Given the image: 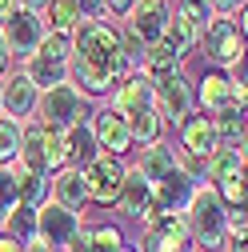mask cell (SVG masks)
I'll list each match as a JSON object with an SVG mask.
<instances>
[{
  "label": "cell",
  "mask_w": 248,
  "mask_h": 252,
  "mask_svg": "<svg viewBox=\"0 0 248 252\" xmlns=\"http://www.w3.org/2000/svg\"><path fill=\"white\" fill-rule=\"evenodd\" d=\"M120 116H132L140 108H152V80L144 72H132V76H124L112 92V100H108Z\"/></svg>",
  "instance_id": "ac0fdd59"
},
{
  "label": "cell",
  "mask_w": 248,
  "mask_h": 252,
  "mask_svg": "<svg viewBox=\"0 0 248 252\" xmlns=\"http://www.w3.org/2000/svg\"><path fill=\"white\" fill-rule=\"evenodd\" d=\"M136 252H192L188 228H184V216L176 212H152L144 220V236L140 244H132Z\"/></svg>",
  "instance_id": "8992f818"
},
{
  "label": "cell",
  "mask_w": 248,
  "mask_h": 252,
  "mask_svg": "<svg viewBox=\"0 0 248 252\" xmlns=\"http://www.w3.org/2000/svg\"><path fill=\"white\" fill-rule=\"evenodd\" d=\"M196 180H188L180 168H172L164 180H156L152 184V204H156L160 212H176V216H184V208H188V200L196 196Z\"/></svg>",
  "instance_id": "5bb4252c"
},
{
  "label": "cell",
  "mask_w": 248,
  "mask_h": 252,
  "mask_svg": "<svg viewBox=\"0 0 248 252\" xmlns=\"http://www.w3.org/2000/svg\"><path fill=\"white\" fill-rule=\"evenodd\" d=\"M20 76L32 84L36 92H48V88H56V84H68V64H56V60H44V56H28V60H20Z\"/></svg>",
  "instance_id": "44dd1931"
},
{
  "label": "cell",
  "mask_w": 248,
  "mask_h": 252,
  "mask_svg": "<svg viewBox=\"0 0 248 252\" xmlns=\"http://www.w3.org/2000/svg\"><path fill=\"white\" fill-rule=\"evenodd\" d=\"M208 4H212L216 16H236V12L244 8V0H208Z\"/></svg>",
  "instance_id": "d590c367"
},
{
  "label": "cell",
  "mask_w": 248,
  "mask_h": 252,
  "mask_svg": "<svg viewBox=\"0 0 248 252\" xmlns=\"http://www.w3.org/2000/svg\"><path fill=\"white\" fill-rule=\"evenodd\" d=\"M36 56L56 60V64H68V56H72V32H44Z\"/></svg>",
  "instance_id": "4dcf8cb0"
},
{
  "label": "cell",
  "mask_w": 248,
  "mask_h": 252,
  "mask_svg": "<svg viewBox=\"0 0 248 252\" xmlns=\"http://www.w3.org/2000/svg\"><path fill=\"white\" fill-rule=\"evenodd\" d=\"M152 108L160 112L164 124H180L196 112V100H192V80L184 72H168V76H156L152 80Z\"/></svg>",
  "instance_id": "277c9868"
},
{
  "label": "cell",
  "mask_w": 248,
  "mask_h": 252,
  "mask_svg": "<svg viewBox=\"0 0 248 252\" xmlns=\"http://www.w3.org/2000/svg\"><path fill=\"white\" fill-rule=\"evenodd\" d=\"M120 252H136V248H132V244H124V248H120Z\"/></svg>",
  "instance_id": "60d3db41"
},
{
  "label": "cell",
  "mask_w": 248,
  "mask_h": 252,
  "mask_svg": "<svg viewBox=\"0 0 248 252\" xmlns=\"http://www.w3.org/2000/svg\"><path fill=\"white\" fill-rule=\"evenodd\" d=\"M148 80H156V76H168V72H184V60L164 44V40H156V44H148L144 48V68H140Z\"/></svg>",
  "instance_id": "484cf974"
},
{
  "label": "cell",
  "mask_w": 248,
  "mask_h": 252,
  "mask_svg": "<svg viewBox=\"0 0 248 252\" xmlns=\"http://www.w3.org/2000/svg\"><path fill=\"white\" fill-rule=\"evenodd\" d=\"M0 228H4V236L20 240V244L36 240V208H24V204H16V208L8 212V220H4Z\"/></svg>",
  "instance_id": "f1b7e54d"
},
{
  "label": "cell",
  "mask_w": 248,
  "mask_h": 252,
  "mask_svg": "<svg viewBox=\"0 0 248 252\" xmlns=\"http://www.w3.org/2000/svg\"><path fill=\"white\" fill-rule=\"evenodd\" d=\"M196 48L204 52V60H208L212 68L228 72L232 64L244 60V32H240V24L232 16H212L208 28L200 32V44Z\"/></svg>",
  "instance_id": "3957f363"
},
{
  "label": "cell",
  "mask_w": 248,
  "mask_h": 252,
  "mask_svg": "<svg viewBox=\"0 0 248 252\" xmlns=\"http://www.w3.org/2000/svg\"><path fill=\"white\" fill-rule=\"evenodd\" d=\"M132 168H136L148 184H156V180H164V176L176 168V156H172L168 144H148V148H140V156H136Z\"/></svg>",
  "instance_id": "7402d4cb"
},
{
  "label": "cell",
  "mask_w": 248,
  "mask_h": 252,
  "mask_svg": "<svg viewBox=\"0 0 248 252\" xmlns=\"http://www.w3.org/2000/svg\"><path fill=\"white\" fill-rule=\"evenodd\" d=\"M48 4V0H16V8H32V12H40Z\"/></svg>",
  "instance_id": "ab89813d"
},
{
  "label": "cell",
  "mask_w": 248,
  "mask_h": 252,
  "mask_svg": "<svg viewBox=\"0 0 248 252\" xmlns=\"http://www.w3.org/2000/svg\"><path fill=\"white\" fill-rule=\"evenodd\" d=\"M176 16L188 24L192 32H204V28H208V20H212L216 12H212V4H208V0H176Z\"/></svg>",
  "instance_id": "f546056e"
},
{
  "label": "cell",
  "mask_w": 248,
  "mask_h": 252,
  "mask_svg": "<svg viewBox=\"0 0 248 252\" xmlns=\"http://www.w3.org/2000/svg\"><path fill=\"white\" fill-rule=\"evenodd\" d=\"M176 132H180V148H184V152H192V156H204V160H208L216 148H220V140H216V128H212V116H208V112H192Z\"/></svg>",
  "instance_id": "2e32d148"
},
{
  "label": "cell",
  "mask_w": 248,
  "mask_h": 252,
  "mask_svg": "<svg viewBox=\"0 0 248 252\" xmlns=\"http://www.w3.org/2000/svg\"><path fill=\"white\" fill-rule=\"evenodd\" d=\"M76 232H80V212H68V208H60V204H44V208H36V236L48 244V248H56V252H68V244L76 240Z\"/></svg>",
  "instance_id": "9c48e42d"
},
{
  "label": "cell",
  "mask_w": 248,
  "mask_h": 252,
  "mask_svg": "<svg viewBox=\"0 0 248 252\" xmlns=\"http://www.w3.org/2000/svg\"><path fill=\"white\" fill-rule=\"evenodd\" d=\"M212 128H216L220 148H240V152H244V108L228 104V108H220V112H212Z\"/></svg>",
  "instance_id": "cb8c5ba5"
},
{
  "label": "cell",
  "mask_w": 248,
  "mask_h": 252,
  "mask_svg": "<svg viewBox=\"0 0 248 252\" xmlns=\"http://www.w3.org/2000/svg\"><path fill=\"white\" fill-rule=\"evenodd\" d=\"M172 156H176V168L188 176V180L204 184V176H208V160H204V156H192V152H184V148H176Z\"/></svg>",
  "instance_id": "836d02e7"
},
{
  "label": "cell",
  "mask_w": 248,
  "mask_h": 252,
  "mask_svg": "<svg viewBox=\"0 0 248 252\" xmlns=\"http://www.w3.org/2000/svg\"><path fill=\"white\" fill-rule=\"evenodd\" d=\"M36 120L52 132H64L72 124L84 120V96L72 84H56L48 92H40V104H36Z\"/></svg>",
  "instance_id": "5b68a950"
},
{
  "label": "cell",
  "mask_w": 248,
  "mask_h": 252,
  "mask_svg": "<svg viewBox=\"0 0 248 252\" xmlns=\"http://www.w3.org/2000/svg\"><path fill=\"white\" fill-rule=\"evenodd\" d=\"M36 104H40V92L28 84L20 72H12V76L0 80V116H8L16 124L36 120Z\"/></svg>",
  "instance_id": "8fae6325"
},
{
  "label": "cell",
  "mask_w": 248,
  "mask_h": 252,
  "mask_svg": "<svg viewBox=\"0 0 248 252\" xmlns=\"http://www.w3.org/2000/svg\"><path fill=\"white\" fill-rule=\"evenodd\" d=\"M124 120H128V132H132V148H136V144H140V148L160 144V136H164V120H160L156 108H140V112L124 116Z\"/></svg>",
  "instance_id": "d4e9b609"
},
{
  "label": "cell",
  "mask_w": 248,
  "mask_h": 252,
  "mask_svg": "<svg viewBox=\"0 0 248 252\" xmlns=\"http://www.w3.org/2000/svg\"><path fill=\"white\" fill-rule=\"evenodd\" d=\"M124 76L132 72L120 56V28L108 20H80L72 28L68 84L88 100V96H112Z\"/></svg>",
  "instance_id": "6da1fadb"
},
{
  "label": "cell",
  "mask_w": 248,
  "mask_h": 252,
  "mask_svg": "<svg viewBox=\"0 0 248 252\" xmlns=\"http://www.w3.org/2000/svg\"><path fill=\"white\" fill-rule=\"evenodd\" d=\"M80 20H104V0H76Z\"/></svg>",
  "instance_id": "e575fe53"
},
{
  "label": "cell",
  "mask_w": 248,
  "mask_h": 252,
  "mask_svg": "<svg viewBox=\"0 0 248 252\" xmlns=\"http://www.w3.org/2000/svg\"><path fill=\"white\" fill-rule=\"evenodd\" d=\"M0 32H4V44H8V56L12 60H28L36 48H40V40H44V20H40V12H32V8H16L4 24H0Z\"/></svg>",
  "instance_id": "ba28073f"
},
{
  "label": "cell",
  "mask_w": 248,
  "mask_h": 252,
  "mask_svg": "<svg viewBox=\"0 0 248 252\" xmlns=\"http://www.w3.org/2000/svg\"><path fill=\"white\" fill-rule=\"evenodd\" d=\"M124 248V232L116 224H80L76 240L68 244V252H120Z\"/></svg>",
  "instance_id": "ffe728a7"
},
{
  "label": "cell",
  "mask_w": 248,
  "mask_h": 252,
  "mask_svg": "<svg viewBox=\"0 0 248 252\" xmlns=\"http://www.w3.org/2000/svg\"><path fill=\"white\" fill-rule=\"evenodd\" d=\"M52 204L60 208H68V212H84L88 204V188H84V172L80 168H60L52 172Z\"/></svg>",
  "instance_id": "d6986e66"
},
{
  "label": "cell",
  "mask_w": 248,
  "mask_h": 252,
  "mask_svg": "<svg viewBox=\"0 0 248 252\" xmlns=\"http://www.w3.org/2000/svg\"><path fill=\"white\" fill-rule=\"evenodd\" d=\"M136 0H104V16H128Z\"/></svg>",
  "instance_id": "8d00e7d4"
},
{
  "label": "cell",
  "mask_w": 248,
  "mask_h": 252,
  "mask_svg": "<svg viewBox=\"0 0 248 252\" xmlns=\"http://www.w3.org/2000/svg\"><path fill=\"white\" fill-rule=\"evenodd\" d=\"M124 220H148L152 212H160L152 204V184L136 172V168H124V184H120V196L112 204Z\"/></svg>",
  "instance_id": "7c38bea8"
},
{
  "label": "cell",
  "mask_w": 248,
  "mask_h": 252,
  "mask_svg": "<svg viewBox=\"0 0 248 252\" xmlns=\"http://www.w3.org/2000/svg\"><path fill=\"white\" fill-rule=\"evenodd\" d=\"M0 252H24V244H20V240H12V236H4V232H0Z\"/></svg>",
  "instance_id": "f35d334b"
},
{
  "label": "cell",
  "mask_w": 248,
  "mask_h": 252,
  "mask_svg": "<svg viewBox=\"0 0 248 252\" xmlns=\"http://www.w3.org/2000/svg\"><path fill=\"white\" fill-rule=\"evenodd\" d=\"M168 16H172V12H168L164 0H136L132 12L124 16V20H128L124 28H128L140 44H156V40L164 36V28H168Z\"/></svg>",
  "instance_id": "4fadbf2b"
},
{
  "label": "cell",
  "mask_w": 248,
  "mask_h": 252,
  "mask_svg": "<svg viewBox=\"0 0 248 252\" xmlns=\"http://www.w3.org/2000/svg\"><path fill=\"white\" fill-rule=\"evenodd\" d=\"M16 164H4L0 168V224L8 220V212L16 208Z\"/></svg>",
  "instance_id": "d6a6232c"
},
{
  "label": "cell",
  "mask_w": 248,
  "mask_h": 252,
  "mask_svg": "<svg viewBox=\"0 0 248 252\" xmlns=\"http://www.w3.org/2000/svg\"><path fill=\"white\" fill-rule=\"evenodd\" d=\"M124 168L128 164H124L120 156H108V152H100L88 168H80L84 172V188H88V204L112 208L116 196H120V184H124Z\"/></svg>",
  "instance_id": "52a82bcc"
},
{
  "label": "cell",
  "mask_w": 248,
  "mask_h": 252,
  "mask_svg": "<svg viewBox=\"0 0 248 252\" xmlns=\"http://www.w3.org/2000/svg\"><path fill=\"white\" fill-rule=\"evenodd\" d=\"M16 152H20V124L0 116V168L16 164Z\"/></svg>",
  "instance_id": "1f68e13d"
},
{
  "label": "cell",
  "mask_w": 248,
  "mask_h": 252,
  "mask_svg": "<svg viewBox=\"0 0 248 252\" xmlns=\"http://www.w3.org/2000/svg\"><path fill=\"white\" fill-rule=\"evenodd\" d=\"M192 100H196V112H208V116L228 108L232 104V80H228V72L204 68V76L192 84Z\"/></svg>",
  "instance_id": "9a60e30c"
},
{
  "label": "cell",
  "mask_w": 248,
  "mask_h": 252,
  "mask_svg": "<svg viewBox=\"0 0 248 252\" xmlns=\"http://www.w3.org/2000/svg\"><path fill=\"white\" fill-rule=\"evenodd\" d=\"M40 20L48 32H72L80 24V8H76V0H48L40 8Z\"/></svg>",
  "instance_id": "4316f807"
},
{
  "label": "cell",
  "mask_w": 248,
  "mask_h": 252,
  "mask_svg": "<svg viewBox=\"0 0 248 252\" xmlns=\"http://www.w3.org/2000/svg\"><path fill=\"white\" fill-rule=\"evenodd\" d=\"M52 196V176L48 172H24L16 168V200L24 208H44Z\"/></svg>",
  "instance_id": "603a6c76"
},
{
  "label": "cell",
  "mask_w": 248,
  "mask_h": 252,
  "mask_svg": "<svg viewBox=\"0 0 248 252\" xmlns=\"http://www.w3.org/2000/svg\"><path fill=\"white\" fill-rule=\"evenodd\" d=\"M12 68V56H8V44H4V32H0V76Z\"/></svg>",
  "instance_id": "74e56055"
},
{
  "label": "cell",
  "mask_w": 248,
  "mask_h": 252,
  "mask_svg": "<svg viewBox=\"0 0 248 252\" xmlns=\"http://www.w3.org/2000/svg\"><path fill=\"white\" fill-rule=\"evenodd\" d=\"M224 200L212 192L208 184L196 188V196L184 208V228H188V240H192V252H224L228 244V232H224Z\"/></svg>",
  "instance_id": "7a4b0ae2"
},
{
  "label": "cell",
  "mask_w": 248,
  "mask_h": 252,
  "mask_svg": "<svg viewBox=\"0 0 248 252\" xmlns=\"http://www.w3.org/2000/svg\"><path fill=\"white\" fill-rule=\"evenodd\" d=\"M160 40H164L180 60H188V56H192V48L200 44V32H192V28L184 24L180 16H168V28H164V36H160Z\"/></svg>",
  "instance_id": "83f0119b"
},
{
  "label": "cell",
  "mask_w": 248,
  "mask_h": 252,
  "mask_svg": "<svg viewBox=\"0 0 248 252\" xmlns=\"http://www.w3.org/2000/svg\"><path fill=\"white\" fill-rule=\"evenodd\" d=\"M60 144H64V168H88V164L100 156L96 136H92V128H88V120L64 128V132H60Z\"/></svg>",
  "instance_id": "e0dca14e"
},
{
  "label": "cell",
  "mask_w": 248,
  "mask_h": 252,
  "mask_svg": "<svg viewBox=\"0 0 248 252\" xmlns=\"http://www.w3.org/2000/svg\"><path fill=\"white\" fill-rule=\"evenodd\" d=\"M88 128H92V136H96V148H100V152H108V156H124V152H132L128 120H124L112 104H100L96 116L88 120Z\"/></svg>",
  "instance_id": "30bf717a"
}]
</instances>
